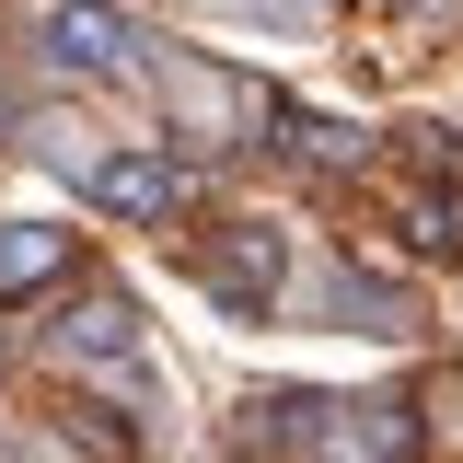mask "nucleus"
Segmentation results:
<instances>
[{
	"mask_svg": "<svg viewBox=\"0 0 463 463\" xmlns=\"http://www.w3.org/2000/svg\"><path fill=\"white\" fill-rule=\"evenodd\" d=\"M0 463H70V452H47V440H12V452H0Z\"/></svg>",
	"mask_w": 463,
	"mask_h": 463,
	"instance_id": "obj_8",
	"label": "nucleus"
},
{
	"mask_svg": "<svg viewBox=\"0 0 463 463\" xmlns=\"http://www.w3.org/2000/svg\"><path fill=\"white\" fill-rule=\"evenodd\" d=\"M70 267V232H47V221H0V289H35V279H58Z\"/></svg>",
	"mask_w": 463,
	"mask_h": 463,
	"instance_id": "obj_5",
	"label": "nucleus"
},
{
	"mask_svg": "<svg viewBox=\"0 0 463 463\" xmlns=\"http://www.w3.org/2000/svg\"><path fill=\"white\" fill-rule=\"evenodd\" d=\"M209 24H232V35H267V47H301L313 35V0H197Z\"/></svg>",
	"mask_w": 463,
	"mask_h": 463,
	"instance_id": "obj_6",
	"label": "nucleus"
},
{
	"mask_svg": "<svg viewBox=\"0 0 463 463\" xmlns=\"http://www.w3.org/2000/svg\"><path fill=\"white\" fill-rule=\"evenodd\" d=\"M139 58H151V35L116 0H47V70H70V81H139Z\"/></svg>",
	"mask_w": 463,
	"mask_h": 463,
	"instance_id": "obj_1",
	"label": "nucleus"
},
{
	"mask_svg": "<svg viewBox=\"0 0 463 463\" xmlns=\"http://www.w3.org/2000/svg\"><path fill=\"white\" fill-rule=\"evenodd\" d=\"M0 128H12V81H0Z\"/></svg>",
	"mask_w": 463,
	"mask_h": 463,
	"instance_id": "obj_9",
	"label": "nucleus"
},
{
	"mask_svg": "<svg viewBox=\"0 0 463 463\" xmlns=\"http://www.w3.org/2000/svg\"><path fill=\"white\" fill-rule=\"evenodd\" d=\"M47 347L70 359V371H116V383H139V371H151V325H139V301H128V289H81V301L58 313Z\"/></svg>",
	"mask_w": 463,
	"mask_h": 463,
	"instance_id": "obj_2",
	"label": "nucleus"
},
{
	"mask_svg": "<svg viewBox=\"0 0 463 463\" xmlns=\"http://www.w3.org/2000/svg\"><path fill=\"white\" fill-rule=\"evenodd\" d=\"M174 105H185V116H243V93L209 81V70H174Z\"/></svg>",
	"mask_w": 463,
	"mask_h": 463,
	"instance_id": "obj_7",
	"label": "nucleus"
},
{
	"mask_svg": "<svg viewBox=\"0 0 463 463\" xmlns=\"http://www.w3.org/2000/svg\"><path fill=\"white\" fill-rule=\"evenodd\" d=\"M279 267H289V243L255 221V232L221 255V267H209V289H221V301H243V313H267V301H279Z\"/></svg>",
	"mask_w": 463,
	"mask_h": 463,
	"instance_id": "obj_4",
	"label": "nucleus"
},
{
	"mask_svg": "<svg viewBox=\"0 0 463 463\" xmlns=\"http://www.w3.org/2000/svg\"><path fill=\"white\" fill-rule=\"evenodd\" d=\"M81 197H93L105 221H163L174 209V163L163 151H93V163H81Z\"/></svg>",
	"mask_w": 463,
	"mask_h": 463,
	"instance_id": "obj_3",
	"label": "nucleus"
}]
</instances>
